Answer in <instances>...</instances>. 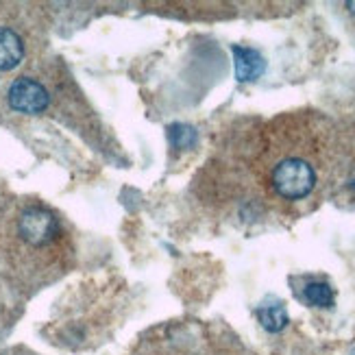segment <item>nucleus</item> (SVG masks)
Segmentation results:
<instances>
[{
	"mask_svg": "<svg viewBox=\"0 0 355 355\" xmlns=\"http://www.w3.org/2000/svg\"><path fill=\"white\" fill-rule=\"evenodd\" d=\"M168 140H171L173 148L177 150L192 148L196 144V131L188 125H173L168 129Z\"/></svg>",
	"mask_w": 355,
	"mask_h": 355,
	"instance_id": "8",
	"label": "nucleus"
},
{
	"mask_svg": "<svg viewBox=\"0 0 355 355\" xmlns=\"http://www.w3.org/2000/svg\"><path fill=\"white\" fill-rule=\"evenodd\" d=\"M7 98L11 110L20 114H42L51 101L46 87L33 79H26V76H20V79H15L11 83Z\"/></svg>",
	"mask_w": 355,
	"mask_h": 355,
	"instance_id": "3",
	"label": "nucleus"
},
{
	"mask_svg": "<svg viewBox=\"0 0 355 355\" xmlns=\"http://www.w3.org/2000/svg\"><path fill=\"white\" fill-rule=\"evenodd\" d=\"M18 234L31 246H46L57 238L59 223L49 209L28 207L18 218Z\"/></svg>",
	"mask_w": 355,
	"mask_h": 355,
	"instance_id": "2",
	"label": "nucleus"
},
{
	"mask_svg": "<svg viewBox=\"0 0 355 355\" xmlns=\"http://www.w3.org/2000/svg\"><path fill=\"white\" fill-rule=\"evenodd\" d=\"M257 318L261 322V327H264L266 331H272V334L286 329L288 320H290L286 307L282 303H264L257 310Z\"/></svg>",
	"mask_w": 355,
	"mask_h": 355,
	"instance_id": "6",
	"label": "nucleus"
},
{
	"mask_svg": "<svg viewBox=\"0 0 355 355\" xmlns=\"http://www.w3.org/2000/svg\"><path fill=\"white\" fill-rule=\"evenodd\" d=\"M234 64H236V79L242 83H249L259 79L266 70V61L255 49L246 46H234Z\"/></svg>",
	"mask_w": 355,
	"mask_h": 355,
	"instance_id": "4",
	"label": "nucleus"
},
{
	"mask_svg": "<svg viewBox=\"0 0 355 355\" xmlns=\"http://www.w3.org/2000/svg\"><path fill=\"white\" fill-rule=\"evenodd\" d=\"M24 46L15 31L0 26V70H11L22 61Z\"/></svg>",
	"mask_w": 355,
	"mask_h": 355,
	"instance_id": "5",
	"label": "nucleus"
},
{
	"mask_svg": "<svg viewBox=\"0 0 355 355\" xmlns=\"http://www.w3.org/2000/svg\"><path fill=\"white\" fill-rule=\"evenodd\" d=\"M347 7H349L351 13H355V3H347Z\"/></svg>",
	"mask_w": 355,
	"mask_h": 355,
	"instance_id": "9",
	"label": "nucleus"
},
{
	"mask_svg": "<svg viewBox=\"0 0 355 355\" xmlns=\"http://www.w3.org/2000/svg\"><path fill=\"white\" fill-rule=\"evenodd\" d=\"M353 355H355V351H353Z\"/></svg>",
	"mask_w": 355,
	"mask_h": 355,
	"instance_id": "10",
	"label": "nucleus"
},
{
	"mask_svg": "<svg viewBox=\"0 0 355 355\" xmlns=\"http://www.w3.org/2000/svg\"><path fill=\"white\" fill-rule=\"evenodd\" d=\"M305 301L314 305V307H331L334 301H336V295L329 284L325 282H312L305 286V292H303Z\"/></svg>",
	"mask_w": 355,
	"mask_h": 355,
	"instance_id": "7",
	"label": "nucleus"
},
{
	"mask_svg": "<svg viewBox=\"0 0 355 355\" xmlns=\"http://www.w3.org/2000/svg\"><path fill=\"white\" fill-rule=\"evenodd\" d=\"M316 173L314 168L305 159L299 157H288L279 162L272 171V188L275 192L288 198V200H299L305 198L314 190Z\"/></svg>",
	"mask_w": 355,
	"mask_h": 355,
	"instance_id": "1",
	"label": "nucleus"
}]
</instances>
